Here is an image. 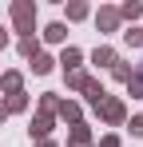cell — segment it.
<instances>
[{
  "instance_id": "cell-1",
  "label": "cell",
  "mask_w": 143,
  "mask_h": 147,
  "mask_svg": "<svg viewBox=\"0 0 143 147\" xmlns=\"http://www.w3.org/2000/svg\"><path fill=\"white\" fill-rule=\"evenodd\" d=\"M8 12H12V24L20 36H36V0H12Z\"/></svg>"
},
{
  "instance_id": "cell-2",
  "label": "cell",
  "mask_w": 143,
  "mask_h": 147,
  "mask_svg": "<svg viewBox=\"0 0 143 147\" xmlns=\"http://www.w3.org/2000/svg\"><path fill=\"white\" fill-rule=\"evenodd\" d=\"M95 115H99V123H107V127H119V123H127V103L119 96H103V103L95 107Z\"/></svg>"
},
{
  "instance_id": "cell-3",
  "label": "cell",
  "mask_w": 143,
  "mask_h": 147,
  "mask_svg": "<svg viewBox=\"0 0 143 147\" xmlns=\"http://www.w3.org/2000/svg\"><path fill=\"white\" fill-rule=\"evenodd\" d=\"M119 12H115V4H99V12H95V28L103 32V36H111V32H119Z\"/></svg>"
},
{
  "instance_id": "cell-4",
  "label": "cell",
  "mask_w": 143,
  "mask_h": 147,
  "mask_svg": "<svg viewBox=\"0 0 143 147\" xmlns=\"http://www.w3.org/2000/svg\"><path fill=\"white\" fill-rule=\"evenodd\" d=\"M52 127H56V115L36 111V115L28 119V135H32V143H36V139H52Z\"/></svg>"
},
{
  "instance_id": "cell-5",
  "label": "cell",
  "mask_w": 143,
  "mask_h": 147,
  "mask_svg": "<svg viewBox=\"0 0 143 147\" xmlns=\"http://www.w3.org/2000/svg\"><path fill=\"white\" fill-rule=\"evenodd\" d=\"M56 119H64V123H84V103H80V99H60V103H56Z\"/></svg>"
},
{
  "instance_id": "cell-6",
  "label": "cell",
  "mask_w": 143,
  "mask_h": 147,
  "mask_svg": "<svg viewBox=\"0 0 143 147\" xmlns=\"http://www.w3.org/2000/svg\"><path fill=\"white\" fill-rule=\"evenodd\" d=\"M80 96H84V103H88V107H99V103H103V96H107V88H103V80H99V76H92V80L84 84V92H80Z\"/></svg>"
},
{
  "instance_id": "cell-7",
  "label": "cell",
  "mask_w": 143,
  "mask_h": 147,
  "mask_svg": "<svg viewBox=\"0 0 143 147\" xmlns=\"http://www.w3.org/2000/svg\"><path fill=\"white\" fill-rule=\"evenodd\" d=\"M92 64H95V68H107V72H111V68L119 64V52L111 48V44H99V48L92 52Z\"/></svg>"
},
{
  "instance_id": "cell-8",
  "label": "cell",
  "mask_w": 143,
  "mask_h": 147,
  "mask_svg": "<svg viewBox=\"0 0 143 147\" xmlns=\"http://www.w3.org/2000/svg\"><path fill=\"white\" fill-rule=\"evenodd\" d=\"M68 147H92V127L88 123H72L68 127Z\"/></svg>"
},
{
  "instance_id": "cell-9",
  "label": "cell",
  "mask_w": 143,
  "mask_h": 147,
  "mask_svg": "<svg viewBox=\"0 0 143 147\" xmlns=\"http://www.w3.org/2000/svg\"><path fill=\"white\" fill-rule=\"evenodd\" d=\"M40 36H44V44H64V40H68V24H64V20H52Z\"/></svg>"
},
{
  "instance_id": "cell-10",
  "label": "cell",
  "mask_w": 143,
  "mask_h": 147,
  "mask_svg": "<svg viewBox=\"0 0 143 147\" xmlns=\"http://www.w3.org/2000/svg\"><path fill=\"white\" fill-rule=\"evenodd\" d=\"M0 92H4V96L24 92V76H20V72H0Z\"/></svg>"
},
{
  "instance_id": "cell-11",
  "label": "cell",
  "mask_w": 143,
  "mask_h": 147,
  "mask_svg": "<svg viewBox=\"0 0 143 147\" xmlns=\"http://www.w3.org/2000/svg\"><path fill=\"white\" fill-rule=\"evenodd\" d=\"M60 64H64V72H76L80 64H84V52L72 48V44H64V52H60Z\"/></svg>"
},
{
  "instance_id": "cell-12",
  "label": "cell",
  "mask_w": 143,
  "mask_h": 147,
  "mask_svg": "<svg viewBox=\"0 0 143 147\" xmlns=\"http://www.w3.org/2000/svg\"><path fill=\"white\" fill-rule=\"evenodd\" d=\"M64 80H68V92H84V84L92 80V72L88 68H76V72H64Z\"/></svg>"
},
{
  "instance_id": "cell-13",
  "label": "cell",
  "mask_w": 143,
  "mask_h": 147,
  "mask_svg": "<svg viewBox=\"0 0 143 147\" xmlns=\"http://www.w3.org/2000/svg\"><path fill=\"white\" fill-rule=\"evenodd\" d=\"M115 12H119V20H131V24H135V20H143V4H139V0H127V4H119Z\"/></svg>"
},
{
  "instance_id": "cell-14",
  "label": "cell",
  "mask_w": 143,
  "mask_h": 147,
  "mask_svg": "<svg viewBox=\"0 0 143 147\" xmlns=\"http://www.w3.org/2000/svg\"><path fill=\"white\" fill-rule=\"evenodd\" d=\"M28 68H32L36 76H48L52 68H56V60H52L48 52H40V56H32V60H28Z\"/></svg>"
},
{
  "instance_id": "cell-15",
  "label": "cell",
  "mask_w": 143,
  "mask_h": 147,
  "mask_svg": "<svg viewBox=\"0 0 143 147\" xmlns=\"http://www.w3.org/2000/svg\"><path fill=\"white\" fill-rule=\"evenodd\" d=\"M4 107H8V115H20V111H28V92H16V96H4Z\"/></svg>"
},
{
  "instance_id": "cell-16",
  "label": "cell",
  "mask_w": 143,
  "mask_h": 147,
  "mask_svg": "<svg viewBox=\"0 0 143 147\" xmlns=\"http://www.w3.org/2000/svg\"><path fill=\"white\" fill-rule=\"evenodd\" d=\"M135 72H139V64H127V60H119L115 68H111V80H119V84H127V80H131Z\"/></svg>"
},
{
  "instance_id": "cell-17",
  "label": "cell",
  "mask_w": 143,
  "mask_h": 147,
  "mask_svg": "<svg viewBox=\"0 0 143 147\" xmlns=\"http://www.w3.org/2000/svg\"><path fill=\"white\" fill-rule=\"evenodd\" d=\"M16 52H20L24 60H32V56H40V40H36V36H20V44H16Z\"/></svg>"
},
{
  "instance_id": "cell-18",
  "label": "cell",
  "mask_w": 143,
  "mask_h": 147,
  "mask_svg": "<svg viewBox=\"0 0 143 147\" xmlns=\"http://www.w3.org/2000/svg\"><path fill=\"white\" fill-rule=\"evenodd\" d=\"M123 44H127V48H143V28H123Z\"/></svg>"
},
{
  "instance_id": "cell-19",
  "label": "cell",
  "mask_w": 143,
  "mask_h": 147,
  "mask_svg": "<svg viewBox=\"0 0 143 147\" xmlns=\"http://www.w3.org/2000/svg\"><path fill=\"white\" fill-rule=\"evenodd\" d=\"M92 16V8L84 4V0H76V4H68V20H88Z\"/></svg>"
},
{
  "instance_id": "cell-20",
  "label": "cell",
  "mask_w": 143,
  "mask_h": 147,
  "mask_svg": "<svg viewBox=\"0 0 143 147\" xmlns=\"http://www.w3.org/2000/svg\"><path fill=\"white\" fill-rule=\"evenodd\" d=\"M56 103H60V96H56V92H44V96H40V111H44V115H56Z\"/></svg>"
},
{
  "instance_id": "cell-21",
  "label": "cell",
  "mask_w": 143,
  "mask_h": 147,
  "mask_svg": "<svg viewBox=\"0 0 143 147\" xmlns=\"http://www.w3.org/2000/svg\"><path fill=\"white\" fill-rule=\"evenodd\" d=\"M127 96H131V99H143V76H139V72L127 80Z\"/></svg>"
},
{
  "instance_id": "cell-22",
  "label": "cell",
  "mask_w": 143,
  "mask_h": 147,
  "mask_svg": "<svg viewBox=\"0 0 143 147\" xmlns=\"http://www.w3.org/2000/svg\"><path fill=\"white\" fill-rule=\"evenodd\" d=\"M95 147H123V139H119L115 131H107V135H103V139H99Z\"/></svg>"
},
{
  "instance_id": "cell-23",
  "label": "cell",
  "mask_w": 143,
  "mask_h": 147,
  "mask_svg": "<svg viewBox=\"0 0 143 147\" xmlns=\"http://www.w3.org/2000/svg\"><path fill=\"white\" fill-rule=\"evenodd\" d=\"M127 127H131V135H139V139H143V115H131Z\"/></svg>"
},
{
  "instance_id": "cell-24",
  "label": "cell",
  "mask_w": 143,
  "mask_h": 147,
  "mask_svg": "<svg viewBox=\"0 0 143 147\" xmlns=\"http://www.w3.org/2000/svg\"><path fill=\"white\" fill-rule=\"evenodd\" d=\"M32 147H60V143H56V139H36Z\"/></svg>"
},
{
  "instance_id": "cell-25",
  "label": "cell",
  "mask_w": 143,
  "mask_h": 147,
  "mask_svg": "<svg viewBox=\"0 0 143 147\" xmlns=\"http://www.w3.org/2000/svg\"><path fill=\"white\" fill-rule=\"evenodd\" d=\"M0 48H8V32H4V24H0Z\"/></svg>"
},
{
  "instance_id": "cell-26",
  "label": "cell",
  "mask_w": 143,
  "mask_h": 147,
  "mask_svg": "<svg viewBox=\"0 0 143 147\" xmlns=\"http://www.w3.org/2000/svg\"><path fill=\"white\" fill-rule=\"evenodd\" d=\"M4 119H8V107H4V99H0V123H4Z\"/></svg>"
}]
</instances>
